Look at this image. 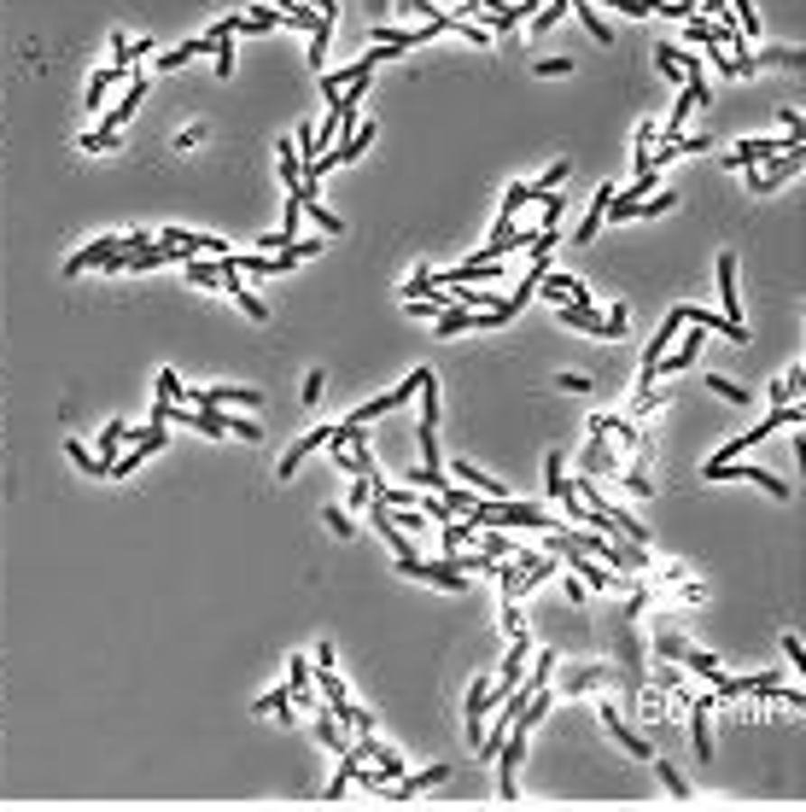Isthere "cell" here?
Returning <instances> with one entry per match:
<instances>
[{"instance_id":"1","label":"cell","mask_w":806,"mask_h":812,"mask_svg":"<svg viewBox=\"0 0 806 812\" xmlns=\"http://www.w3.org/2000/svg\"><path fill=\"white\" fill-rule=\"evenodd\" d=\"M146 100V77H129V88H123V100L117 106H106V117H100V129L94 134H82V146H88V152H106V146H117V129L123 123H129V112L134 106Z\"/></svg>"},{"instance_id":"2","label":"cell","mask_w":806,"mask_h":812,"mask_svg":"<svg viewBox=\"0 0 806 812\" xmlns=\"http://www.w3.org/2000/svg\"><path fill=\"white\" fill-rule=\"evenodd\" d=\"M421 467H439V380L421 374Z\"/></svg>"},{"instance_id":"3","label":"cell","mask_w":806,"mask_h":812,"mask_svg":"<svg viewBox=\"0 0 806 812\" xmlns=\"http://www.w3.org/2000/svg\"><path fill=\"white\" fill-rule=\"evenodd\" d=\"M701 479H754V485L765 491V497H777V503H789V485L777 474H765V467H754V462H718V467H701Z\"/></svg>"},{"instance_id":"4","label":"cell","mask_w":806,"mask_h":812,"mask_svg":"<svg viewBox=\"0 0 806 812\" xmlns=\"http://www.w3.org/2000/svg\"><path fill=\"white\" fill-rule=\"evenodd\" d=\"M806 164V146H789V152H777L765 170H748V193H772V188H783L789 176Z\"/></svg>"},{"instance_id":"5","label":"cell","mask_w":806,"mask_h":812,"mask_svg":"<svg viewBox=\"0 0 806 812\" xmlns=\"http://www.w3.org/2000/svg\"><path fill=\"white\" fill-rule=\"evenodd\" d=\"M497 701H503L497 684H486V678L468 684V743H474V748H479V736H486V713L497 707Z\"/></svg>"},{"instance_id":"6","label":"cell","mask_w":806,"mask_h":812,"mask_svg":"<svg viewBox=\"0 0 806 812\" xmlns=\"http://www.w3.org/2000/svg\"><path fill=\"white\" fill-rule=\"evenodd\" d=\"M718 304H725V322L742 328V304H737V257L718 252Z\"/></svg>"},{"instance_id":"7","label":"cell","mask_w":806,"mask_h":812,"mask_svg":"<svg viewBox=\"0 0 806 812\" xmlns=\"http://www.w3.org/2000/svg\"><path fill=\"white\" fill-rule=\"evenodd\" d=\"M602 724H607V736H614V743H619V748H625V754H637V760H654V748H649V743H643V736H637V731H631V724H625V719H619V713H614V707H602Z\"/></svg>"},{"instance_id":"8","label":"cell","mask_w":806,"mask_h":812,"mask_svg":"<svg viewBox=\"0 0 806 812\" xmlns=\"http://www.w3.org/2000/svg\"><path fill=\"white\" fill-rule=\"evenodd\" d=\"M398 573H409V579H427V585H444V590H462L468 585V573L462 567H450V561H444V567H427V561H409V567H398Z\"/></svg>"},{"instance_id":"9","label":"cell","mask_w":806,"mask_h":812,"mask_svg":"<svg viewBox=\"0 0 806 812\" xmlns=\"http://www.w3.org/2000/svg\"><path fill=\"white\" fill-rule=\"evenodd\" d=\"M444 778H450V766H427V771H415V778L386 783V789H392V801H409V795H421V789H439Z\"/></svg>"},{"instance_id":"10","label":"cell","mask_w":806,"mask_h":812,"mask_svg":"<svg viewBox=\"0 0 806 812\" xmlns=\"http://www.w3.org/2000/svg\"><path fill=\"white\" fill-rule=\"evenodd\" d=\"M111 252H123V234H111V240H94V245H82L77 257L65 263V275H82V269H94V263H106Z\"/></svg>"},{"instance_id":"11","label":"cell","mask_w":806,"mask_h":812,"mask_svg":"<svg viewBox=\"0 0 806 812\" xmlns=\"http://www.w3.org/2000/svg\"><path fill=\"white\" fill-rule=\"evenodd\" d=\"M153 450H164V427H153V433H141V445L129 450V457H117L106 467V479H117V474H129V467H141V457H153Z\"/></svg>"},{"instance_id":"12","label":"cell","mask_w":806,"mask_h":812,"mask_svg":"<svg viewBox=\"0 0 806 812\" xmlns=\"http://www.w3.org/2000/svg\"><path fill=\"white\" fill-rule=\"evenodd\" d=\"M701 334H707V328H701ZM701 334H684V346H678L672 356H661V363H654V380H666V374H678V368H690V363H696Z\"/></svg>"},{"instance_id":"13","label":"cell","mask_w":806,"mask_h":812,"mask_svg":"<svg viewBox=\"0 0 806 812\" xmlns=\"http://www.w3.org/2000/svg\"><path fill=\"white\" fill-rule=\"evenodd\" d=\"M707 707H713V696L690 701V736H696V754H701V760H713V736H707Z\"/></svg>"},{"instance_id":"14","label":"cell","mask_w":806,"mask_h":812,"mask_svg":"<svg viewBox=\"0 0 806 812\" xmlns=\"http://www.w3.org/2000/svg\"><path fill=\"white\" fill-rule=\"evenodd\" d=\"M333 18H339V12H321V18H316V30H310V65H316V70H328V35H333Z\"/></svg>"},{"instance_id":"15","label":"cell","mask_w":806,"mask_h":812,"mask_svg":"<svg viewBox=\"0 0 806 812\" xmlns=\"http://www.w3.org/2000/svg\"><path fill=\"white\" fill-rule=\"evenodd\" d=\"M607 199H614V188H597V199H590L585 223H579V245H585V240H597V228L607 223Z\"/></svg>"},{"instance_id":"16","label":"cell","mask_w":806,"mask_h":812,"mask_svg":"<svg viewBox=\"0 0 806 812\" xmlns=\"http://www.w3.org/2000/svg\"><path fill=\"white\" fill-rule=\"evenodd\" d=\"M129 438H134V427H123V421H111V427H106V433H100V467H111V462H117V450H123V445H129Z\"/></svg>"},{"instance_id":"17","label":"cell","mask_w":806,"mask_h":812,"mask_svg":"<svg viewBox=\"0 0 806 812\" xmlns=\"http://www.w3.org/2000/svg\"><path fill=\"white\" fill-rule=\"evenodd\" d=\"M765 433H772V427H765V421H760V427H748V433H742V438H730V445H718V457H713V462H707V467H718V462H737V457H742V450H748V445H760V438H765Z\"/></svg>"},{"instance_id":"18","label":"cell","mask_w":806,"mask_h":812,"mask_svg":"<svg viewBox=\"0 0 806 812\" xmlns=\"http://www.w3.org/2000/svg\"><path fill=\"white\" fill-rule=\"evenodd\" d=\"M123 77H129V70H123V65H111V70H94V82H88V106H106V94L117 88Z\"/></svg>"},{"instance_id":"19","label":"cell","mask_w":806,"mask_h":812,"mask_svg":"<svg viewBox=\"0 0 806 812\" xmlns=\"http://www.w3.org/2000/svg\"><path fill=\"white\" fill-rule=\"evenodd\" d=\"M801 392H806V368H789V374L772 386V403H795Z\"/></svg>"},{"instance_id":"20","label":"cell","mask_w":806,"mask_h":812,"mask_svg":"<svg viewBox=\"0 0 806 812\" xmlns=\"http://www.w3.org/2000/svg\"><path fill=\"white\" fill-rule=\"evenodd\" d=\"M316 743H328V754H345V748H351L339 736V719H333V713H321V719H316Z\"/></svg>"},{"instance_id":"21","label":"cell","mask_w":806,"mask_h":812,"mask_svg":"<svg viewBox=\"0 0 806 812\" xmlns=\"http://www.w3.org/2000/svg\"><path fill=\"white\" fill-rule=\"evenodd\" d=\"M678 660H690V667H696L707 684H718V678H725V672H718V660H713V655H701V649H684V655H678Z\"/></svg>"},{"instance_id":"22","label":"cell","mask_w":806,"mask_h":812,"mask_svg":"<svg viewBox=\"0 0 806 812\" xmlns=\"http://www.w3.org/2000/svg\"><path fill=\"white\" fill-rule=\"evenodd\" d=\"M661 211H672V193H654V199H637V205L625 211V223H631V217H661Z\"/></svg>"},{"instance_id":"23","label":"cell","mask_w":806,"mask_h":812,"mask_svg":"<svg viewBox=\"0 0 806 812\" xmlns=\"http://www.w3.org/2000/svg\"><path fill=\"white\" fill-rule=\"evenodd\" d=\"M287 701H292V684H281V690L257 696V713H281V719H287Z\"/></svg>"},{"instance_id":"24","label":"cell","mask_w":806,"mask_h":812,"mask_svg":"<svg viewBox=\"0 0 806 812\" xmlns=\"http://www.w3.org/2000/svg\"><path fill=\"white\" fill-rule=\"evenodd\" d=\"M707 386H713L718 398H730V403H748V386H737V380H725V374H707Z\"/></svg>"},{"instance_id":"25","label":"cell","mask_w":806,"mask_h":812,"mask_svg":"<svg viewBox=\"0 0 806 812\" xmlns=\"http://www.w3.org/2000/svg\"><path fill=\"white\" fill-rule=\"evenodd\" d=\"M561 176H567V158H561V164H550V170H543L538 181H526V188H532V199H543V193H550V188H555V181H561Z\"/></svg>"},{"instance_id":"26","label":"cell","mask_w":806,"mask_h":812,"mask_svg":"<svg viewBox=\"0 0 806 812\" xmlns=\"http://www.w3.org/2000/svg\"><path fill=\"white\" fill-rule=\"evenodd\" d=\"M427 292H439V287H432V269H415L409 287H403V299H427Z\"/></svg>"},{"instance_id":"27","label":"cell","mask_w":806,"mask_h":812,"mask_svg":"<svg viewBox=\"0 0 806 812\" xmlns=\"http://www.w3.org/2000/svg\"><path fill=\"white\" fill-rule=\"evenodd\" d=\"M316 18H321V12H310V6H287V12H281V23H292V30H316Z\"/></svg>"},{"instance_id":"28","label":"cell","mask_w":806,"mask_h":812,"mask_svg":"<svg viewBox=\"0 0 806 812\" xmlns=\"http://www.w3.org/2000/svg\"><path fill=\"white\" fill-rule=\"evenodd\" d=\"M210 53H217V77H234V35H222Z\"/></svg>"},{"instance_id":"29","label":"cell","mask_w":806,"mask_h":812,"mask_svg":"<svg viewBox=\"0 0 806 812\" xmlns=\"http://www.w3.org/2000/svg\"><path fill=\"white\" fill-rule=\"evenodd\" d=\"M316 684H321V696H328V701H345V684L333 678V667H316Z\"/></svg>"},{"instance_id":"30","label":"cell","mask_w":806,"mask_h":812,"mask_svg":"<svg viewBox=\"0 0 806 812\" xmlns=\"http://www.w3.org/2000/svg\"><path fill=\"white\" fill-rule=\"evenodd\" d=\"M573 12H579V18H585V30H590V35H597V42H607V23L597 18V6H585V0H579V6H573Z\"/></svg>"},{"instance_id":"31","label":"cell","mask_w":806,"mask_h":812,"mask_svg":"<svg viewBox=\"0 0 806 812\" xmlns=\"http://www.w3.org/2000/svg\"><path fill=\"white\" fill-rule=\"evenodd\" d=\"M65 450H70V462H77V467H82V474H100V479H106V467H100V462H94V457H88V450H82V445H65Z\"/></svg>"},{"instance_id":"32","label":"cell","mask_w":806,"mask_h":812,"mask_svg":"<svg viewBox=\"0 0 806 812\" xmlns=\"http://www.w3.org/2000/svg\"><path fill=\"white\" fill-rule=\"evenodd\" d=\"M614 6H619V12H625V18H649V12H654V6H661V0H614Z\"/></svg>"},{"instance_id":"33","label":"cell","mask_w":806,"mask_h":812,"mask_svg":"<svg viewBox=\"0 0 806 812\" xmlns=\"http://www.w3.org/2000/svg\"><path fill=\"white\" fill-rule=\"evenodd\" d=\"M561 12H567V0H555V6H543L538 18H532V30H550V23H561Z\"/></svg>"},{"instance_id":"34","label":"cell","mask_w":806,"mask_h":812,"mask_svg":"<svg viewBox=\"0 0 806 812\" xmlns=\"http://www.w3.org/2000/svg\"><path fill=\"white\" fill-rule=\"evenodd\" d=\"M661 783H666V789H672V795H678V801H690V783H684V778H678V771H672V766H661Z\"/></svg>"},{"instance_id":"35","label":"cell","mask_w":806,"mask_h":812,"mask_svg":"<svg viewBox=\"0 0 806 812\" xmlns=\"http://www.w3.org/2000/svg\"><path fill=\"white\" fill-rule=\"evenodd\" d=\"M783 655H789V660H795V672H806V649H801V637H795V632H789V637H783Z\"/></svg>"},{"instance_id":"36","label":"cell","mask_w":806,"mask_h":812,"mask_svg":"<svg viewBox=\"0 0 806 812\" xmlns=\"http://www.w3.org/2000/svg\"><path fill=\"white\" fill-rule=\"evenodd\" d=\"M567 70H573V59H543L538 77H567Z\"/></svg>"},{"instance_id":"37","label":"cell","mask_w":806,"mask_h":812,"mask_svg":"<svg viewBox=\"0 0 806 812\" xmlns=\"http://www.w3.org/2000/svg\"><path fill=\"white\" fill-rule=\"evenodd\" d=\"M328 526H333L339 538H351V521H345V509H328Z\"/></svg>"},{"instance_id":"38","label":"cell","mask_w":806,"mask_h":812,"mask_svg":"<svg viewBox=\"0 0 806 812\" xmlns=\"http://www.w3.org/2000/svg\"><path fill=\"white\" fill-rule=\"evenodd\" d=\"M321 380H328V374H321V368H316V374L304 380V403H316V398H321Z\"/></svg>"}]
</instances>
